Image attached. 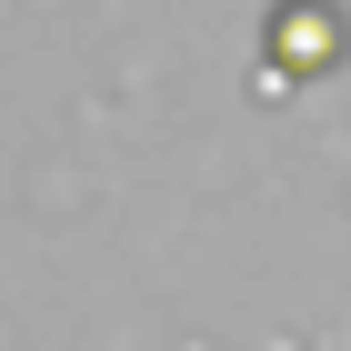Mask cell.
Returning a JSON list of instances; mask_svg holds the SVG:
<instances>
[{
  "label": "cell",
  "mask_w": 351,
  "mask_h": 351,
  "mask_svg": "<svg viewBox=\"0 0 351 351\" xmlns=\"http://www.w3.org/2000/svg\"><path fill=\"white\" fill-rule=\"evenodd\" d=\"M341 10L331 0H281L271 10V81H322V71H341Z\"/></svg>",
  "instance_id": "cell-1"
}]
</instances>
